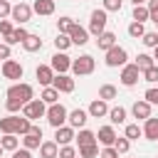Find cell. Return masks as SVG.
Segmentation results:
<instances>
[{
  "label": "cell",
  "mask_w": 158,
  "mask_h": 158,
  "mask_svg": "<svg viewBox=\"0 0 158 158\" xmlns=\"http://www.w3.org/2000/svg\"><path fill=\"white\" fill-rule=\"evenodd\" d=\"M5 96H7V99H17V101L25 106L30 99H35V89H32V84H25V81H15L12 86H7Z\"/></svg>",
  "instance_id": "cell-1"
},
{
  "label": "cell",
  "mask_w": 158,
  "mask_h": 158,
  "mask_svg": "<svg viewBox=\"0 0 158 158\" xmlns=\"http://www.w3.org/2000/svg\"><path fill=\"white\" fill-rule=\"evenodd\" d=\"M126 62H128V52H126V47H121V44H114L111 49H106V52H104V64H106V67H111V69L123 67Z\"/></svg>",
  "instance_id": "cell-2"
},
{
  "label": "cell",
  "mask_w": 158,
  "mask_h": 158,
  "mask_svg": "<svg viewBox=\"0 0 158 158\" xmlns=\"http://www.w3.org/2000/svg\"><path fill=\"white\" fill-rule=\"evenodd\" d=\"M67 114H69V111H67V106L57 101V104H49V106H47L44 118H47V123H49L52 128H59V126H64V123H67Z\"/></svg>",
  "instance_id": "cell-3"
},
{
  "label": "cell",
  "mask_w": 158,
  "mask_h": 158,
  "mask_svg": "<svg viewBox=\"0 0 158 158\" xmlns=\"http://www.w3.org/2000/svg\"><path fill=\"white\" fill-rule=\"evenodd\" d=\"M106 22H109V12L101 7H96V10H91V15H89V35H94V37H99L104 30H106Z\"/></svg>",
  "instance_id": "cell-4"
},
{
  "label": "cell",
  "mask_w": 158,
  "mask_h": 158,
  "mask_svg": "<svg viewBox=\"0 0 158 158\" xmlns=\"http://www.w3.org/2000/svg\"><path fill=\"white\" fill-rule=\"evenodd\" d=\"M94 69H96V59L91 54H79L77 59H72V72L77 77H89L94 74Z\"/></svg>",
  "instance_id": "cell-5"
},
{
  "label": "cell",
  "mask_w": 158,
  "mask_h": 158,
  "mask_svg": "<svg viewBox=\"0 0 158 158\" xmlns=\"http://www.w3.org/2000/svg\"><path fill=\"white\" fill-rule=\"evenodd\" d=\"M47 114V104L42 99H30L25 106H22V116L30 118V121H37V118H44Z\"/></svg>",
  "instance_id": "cell-6"
},
{
  "label": "cell",
  "mask_w": 158,
  "mask_h": 158,
  "mask_svg": "<svg viewBox=\"0 0 158 158\" xmlns=\"http://www.w3.org/2000/svg\"><path fill=\"white\" fill-rule=\"evenodd\" d=\"M0 72H2V77L5 79H12V81H20L22 79V74H25V67L17 62V59H2V67H0Z\"/></svg>",
  "instance_id": "cell-7"
},
{
  "label": "cell",
  "mask_w": 158,
  "mask_h": 158,
  "mask_svg": "<svg viewBox=\"0 0 158 158\" xmlns=\"http://www.w3.org/2000/svg\"><path fill=\"white\" fill-rule=\"evenodd\" d=\"M118 79H121V84L123 86H136L138 84V79H141V69L133 64V62H126L123 67H121V74H118Z\"/></svg>",
  "instance_id": "cell-8"
},
{
  "label": "cell",
  "mask_w": 158,
  "mask_h": 158,
  "mask_svg": "<svg viewBox=\"0 0 158 158\" xmlns=\"http://www.w3.org/2000/svg\"><path fill=\"white\" fill-rule=\"evenodd\" d=\"M10 20L17 22V25L30 22V20H32V5H27V2H17V5H12V10H10Z\"/></svg>",
  "instance_id": "cell-9"
},
{
  "label": "cell",
  "mask_w": 158,
  "mask_h": 158,
  "mask_svg": "<svg viewBox=\"0 0 158 158\" xmlns=\"http://www.w3.org/2000/svg\"><path fill=\"white\" fill-rule=\"evenodd\" d=\"M49 67L54 69V74H67L72 69V57L67 52H54L49 59Z\"/></svg>",
  "instance_id": "cell-10"
},
{
  "label": "cell",
  "mask_w": 158,
  "mask_h": 158,
  "mask_svg": "<svg viewBox=\"0 0 158 158\" xmlns=\"http://www.w3.org/2000/svg\"><path fill=\"white\" fill-rule=\"evenodd\" d=\"M52 86L59 91V94H72L74 91V79L69 77V74H54V79H52Z\"/></svg>",
  "instance_id": "cell-11"
},
{
  "label": "cell",
  "mask_w": 158,
  "mask_h": 158,
  "mask_svg": "<svg viewBox=\"0 0 158 158\" xmlns=\"http://www.w3.org/2000/svg\"><path fill=\"white\" fill-rule=\"evenodd\" d=\"M86 121H89V114H86V109H72L69 114H67V123L77 131V128H84L86 126Z\"/></svg>",
  "instance_id": "cell-12"
},
{
  "label": "cell",
  "mask_w": 158,
  "mask_h": 158,
  "mask_svg": "<svg viewBox=\"0 0 158 158\" xmlns=\"http://www.w3.org/2000/svg\"><path fill=\"white\" fill-rule=\"evenodd\" d=\"M74 136H77V131H74L69 123H64V126L54 128V143H57V146H67V143H74Z\"/></svg>",
  "instance_id": "cell-13"
},
{
  "label": "cell",
  "mask_w": 158,
  "mask_h": 158,
  "mask_svg": "<svg viewBox=\"0 0 158 158\" xmlns=\"http://www.w3.org/2000/svg\"><path fill=\"white\" fill-rule=\"evenodd\" d=\"M69 40H72V44H77V47H84V44L89 42V30L74 22V25H72V30H69Z\"/></svg>",
  "instance_id": "cell-14"
},
{
  "label": "cell",
  "mask_w": 158,
  "mask_h": 158,
  "mask_svg": "<svg viewBox=\"0 0 158 158\" xmlns=\"http://www.w3.org/2000/svg\"><path fill=\"white\" fill-rule=\"evenodd\" d=\"M86 114H89V118H104V116L109 114V101H104V99H94V101L89 104Z\"/></svg>",
  "instance_id": "cell-15"
},
{
  "label": "cell",
  "mask_w": 158,
  "mask_h": 158,
  "mask_svg": "<svg viewBox=\"0 0 158 158\" xmlns=\"http://www.w3.org/2000/svg\"><path fill=\"white\" fill-rule=\"evenodd\" d=\"M151 111H153V106H151L146 99H136V101H133V106H131L133 118H141V121H146V118L151 116Z\"/></svg>",
  "instance_id": "cell-16"
},
{
  "label": "cell",
  "mask_w": 158,
  "mask_h": 158,
  "mask_svg": "<svg viewBox=\"0 0 158 158\" xmlns=\"http://www.w3.org/2000/svg\"><path fill=\"white\" fill-rule=\"evenodd\" d=\"M114 141H116L114 126H111V123H109V126H99V131H96V143H99V146H114Z\"/></svg>",
  "instance_id": "cell-17"
},
{
  "label": "cell",
  "mask_w": 158,
  "mask_h": 158,
  "mask_svg": "<svg viewBox=\"0 0 158 158\" xmlns=\"http://www.w3.org/2000/svg\"><path fill=\"white\" fill-rule=\"evenodd\" d=\"M35 77H37V81H40L42 86H49V84H52V79H54V69H52L49 64H37Z\"/></svg>",
  "instance_id": "cell-18"
},
{
  "label": "cell",
  "mask_w": 158,
  "mask_h": 158,
  "mask_svg": "<svg viewBox=\"0 0 158 158\" xmlns=\"http://www.w3.org/2000/svg\"><path fill=\"white\" fill-rule=\"evenodd\" d=\"M141 131H143V138H146V141H158V118L148 116V118L143 121Z\"/></svg>",
  "instance_id": "cell-19"
},
{
  "label": "cell",
  "mask_w": 158,
  "mask_h": 158,
  "mask_svg": "<svg viewBox=\"0 0 158 158\" xmlns=\"http://www.w3.org/2000/svg\"><path fill=\"white\" fill-rule=\"evenodd\" d=\"M32 12H37V15H42V17L54 15V0H35V2H32Z\"/></svg>",
  "instance_id": "cell-20"
},
{
  "label": "cell",
  "mask_w": 158,
  "mask_h": 158,
  "mask_svg": "<svg viewBox=\"0 0 158 158\" xmlns=\"http://www.w3.org/2000/svg\"><path fill=\"white\" fill-rule=\"evenodd\" d=\"M114 44H118V42H116V35H114V32H109V30H104V32H101V35L96 37V47H99L101 52L111 49Z\"/></svg>",
  "instance_id": "cell-21"
},
{
  "label": "cell",
  "mask_w": 158,
  "mask_h": 158,
  "mask_svg": "<svg viewBox=\"0 0 158 158\" xmlns=\"http://www.w3.org/2000/svg\"><path fill=\"white\" fill-rule=\"evenodd\" d=\"M109 121H111V126H121V123H126V116H128V111L123 109V106H109Z\"/></svg>",
  "instance_id": "cell-22"
},
{
  "label": "cell",
  "mask_w": 158,
  "mask_h": 158,
  "mask_svg": "<svg viewBox=\"0 0 158 158\" xmlns=\"http://www.w3.org/2000/svg\"><path fill=\"white\" fill-rule=\"evenodd\" d=\"M27 35H30V32H27L22 25H17V27H15V30H12V32L5 37V44H10V47H12V44H22Z\"/></svg>",
  "instance_id": "cell-23"
},
{
  "label": "cell",
  "mask_w": 158,
  "mask_h": 158,
  "mask_svg": "<svg viewBox=\"0 0 158 158\" xmlns=\"http://www.w3.org/2000/svg\"><path fill=\"white\" fill-rule=\"evenodd\" d=\"M37 151H40V158H57L59 146H57V143H54V138H52V141H42Z\"/></svg>",
  "instance_id": "cell-24"
},
{
  "label": "cell",
  "mask_w": 158,
  "mask_h": 158,
  "mask_svg": "<svg viewBox=\"0 0 158 158\" xmlns=\"http://www.w3.org/2000/svg\"><path fill=\"white\" fill-rule=\"evenodd\" d=\"M42 47H44V42L40 40V35H27V37H25V42H22V49H25V52H30V54H32V52H40Z\"/></svg>",
  "instance_id": "cell-25"
},
{
  "label": "cell",
  "mask_w": 158,
  "mask_h": 158,
  "mask_svg": "<svg viewBox=\"0 0 158 158\" xmlns=\"http://www.w3.org/2000/svg\"><path fill=\"white\" fill-rule=\"evenodd\" d=\"M77 146H86V143H96V131H89V128H79V133L74 136Z\"/></svg>",
  "instance_id": "cell-26"
},
{
  "label": "cell",
  "mask_w": 158,
  "mask_h": 158,
  "mask_svg": "<svg viewBox=\"0 0 158 158\" xmlns=\"http://www.w3.org/2000/svg\"><path fill=\"white\" fill-rule=\"evenodd\" d=\"M0 146H2V151H15V148H20V138L15 136V133H2V138H0Z\"/></svg>",
  "instance_id": "cell-27"
},
{
  "label": "cell",
  "mask_w": 158,
  "mask_h": 158,
  "mask_svg": "<svg viewBox=\"0 0 158 158\" xmlns=\"http://www.w3.org/2000/svg\"><path fill=\"white\" fill-rule=\"evenodd\" d=\"M131 20H133V22H148V20H151V12H148V7H146V5H133Z\"/></svg>",
  "instance_id": "cell-28"
},
{
  "label": "cell",
  "mask_w": 158,
  "mask_h": 158,
  "mask_svg": "<svg viewBox=\"0 0 158 158\" xmlns=\"http://www.w3.org/2000/svg\"><path fill=\"white\" fill-rule=\"evenodd\" d=\"M118 96V89L114 86V84H101L99 86V99H104V101H114Z\"/></svg>",
  "instance_id": "cell-29"
},
{
  "label": "cell",
  "mask_w": 158,
  "mask_h": 158,
  "mask_svg": "<svg viewBox=\"0 0 158 158\" xmlns=\"http://www.w3.org/2000/svg\"><path fill=\"white\" fill-rule=\"evenodd\" d=\"M40 99H42V101H44L47 106H49V104H57V101H59V91H57V89H54V86L49 84V86H44V89H42Z\"/></svg>",
  "instance_id": "cell-30"
},
{
  "label": "cell",
  "mask_w": 158,
  "mask_h": 158,
  "mask_svg": "<svg viewBox=\"0 0 158 158\" xmlns=\"http://www.w3.org/2000/svg\"><path fill=\"white\" fill-rule=\"evenodd\" d=\"M72 47V40H69V35H64V32H57V37H54V49L57 52H67Z\"/></svg>",
  "instance_id": "cell-31"
},
{
  "label": "cell",
  "mask_w": 158,
  "mask_h": 158,
  "mask_svg": "<svg viewBox=\"0 0 158 158\" xmlns=\"http://www.w3.org/2000/svg\"><path fill=\"white\" fill-rule=\"evenodd\" d=\"M133 64H136V67H138V69L143 72V69L153 67V64H156V59H153V54H148V52H141V54L136 57V62H133Z\"/></svg>",
  "instance_id": "cell-32"
},
{
  "label": "cell",
  "mask_w": 158,
  "mask_h": 158,
  "mask_svg": "<svg viewBox=\"0 0 158 158\" xmlns=\"http://www.w3.org/2000/svg\"><path fill=\"white\" fill-rule=\"evenodd\" d=\"M123 136H126L128 141H138V138H143V131H141V126H138V123H126Z\"/></svg>",
  "instance_id": "cell-33"
},
{
  "label": "cell",
  "mask_w": 158,
  "mask_h": 158,
  "mask_svg": "<svg viewBox=\"0 0 158 158\" xmlns=\"http://www.w3.org/2000/svg\"><path fill=\"white\" fill-rule=\"evenodd\" d=\"M20 141H22V148H27V151L40 148V143H42V138H40V136H35V133H25Z\"/></svg>",
  "instance_id": "cell-34"
},
{
  "label": "cell",
  "mask_w": 158,
  "mask_h": 158,
  "mask_svg": "<svg viewBox=\"0 0 158 158\" xmlns=\"http://www.w3.org/2000/svg\"><path fill=\"white\" fill-rule=\"evenodd\" d=\"M81 158H96L99 156V143H86V146H79V153Z\"/></svg>",
  "instance_id": "cell-35"
},
{
  "label": "cell",
  "mask_w": 158,
  "mask_h": 158,
  "mask_svg": "<svg viewBox=\"0 0 158 158\" xmlns=\"http://www.w3.org/2000/svg\"><path fill=\"white\" fill-rule=\"evenodd\" d=\"M114 148H116V153H118V156H126V153H128V148H131V141H128L126 136H116Z\"/></svg>",
  "instance_id": "cell-36"
},
{
  "label": "cell",
  "mask_w": 158,
  "mask_h": 158,
  "mask_svg": "<svg viewBox=\"0 0 158 158\" xmlns=\"http://www.w3.org/2000/svg\"><path fill=\"white\" fill-rule=\"evenodd\" d=\"M141 77H143V81H148V84H156V81H158V64H153V67L143 69V72H141Z\"/></svg>",
  "instance_id": "cell-37"
},
{
  "label": "cell",
  "mask_w": 158,
  "mask_h": 158,
  "mask_svg": "<svg viewBox=\"0 0 158 158\" xmlns=\"http://www.w3.org/2000/svg\"><path fill=\"white\" fill-rule=\"evenodd\" d=\"M143 32H146L143 22H131V25H128V37H133V40H141V37H143Z\"/></svg>",
  "instance_id": "cell-38"
},
{
  "label": "cell",
  "mask_w": 158,
  "mask_h": 158,
  "mask_svg": "<svg viewBox=\"0 0 158 158\" xmlns=\"http://www.w3.org/2000/svg\"><path fill=\"white\" fill-rule=\"evenodd\" d=\"M72 25H74V20L64 15V17H59V20H57V32H64V35H69Z\"/></svg>",
  "instance_id": "cell-39"
},
{
  "label": "cell",
  "mask_w": 158,
  "mask_h": 158,
  "mask_svg": "<svg viewBox=\"0 0 158 158\" xmlns=\"http://www.w3.org/2000/svg\"><path fill=\"white\" fill-rule=\"evenodd\" d=\"M141 42H143V47H148V49H153V47L158 44V32H143V37H141Z\"/></svg>",
  "instance_id": "cell-40"
},
{
  "label": "cell",
  "mask_w": 158,
  "mask_h": 158,
  "mask_svg": "<svg viewBox=\"0 0 158 158\" xmlns=\"http://www.w3.org/2000/svg\"><path fill=\"white\" fill-rule=\"evenodd\" d=\"M101 7L106 12H118L123 7V0H101Z\"/></svg>",
  "instance_id": "cell-41"
},
{
  "label": "cell",
  "mask_w": 158,
  "mask_h": 158,
  "mask_svg": "<svg viewBox=\"0 0 158 158\" xmlns=\"http://www.w3.org/2000/svg\"><path fill=\"white\" fill-rule=\"evenodd\" d=\"M57 158H77V148H74L72 143H67V146H59V153H57Z\"/></svg>",
  "instance_id": "cell-42"
},
{
  "label": "cell",
  "mask_w": 158,
  "mask_h": 158,
  "mask_svg": "<svg viewBox=\"0 0 158 158\" xmlns=\"http://www.w3.org/2000/svg\"><path fill=\"white\" fill-rule=\"evenodd\" d=\"M143 99H146L151 106H158V86H148L146 94H143Z\"/></svg>",
  "instance_id": "cell-43"
},
{
  "label": "cell",
  "mask_w": 158,
  "mask_h": 158,
  "mask_svg": "<svg viewBox=\"0 0 158 158\" xmlns=\"http://www.w3.org/2000/svg\"><path fill=\"white\" fill-rule=\"evenodd\" d=\"M5 109H7V114H17V111H22V104L17 99H7L5 101Z\"/></svg>",
  "instance_id": "cell-44"
},
{
  "label": "cell",
  "mask_w": 158,
  "mask_h": 158,
  "mask_svg": "<svg viewBox=\"0 0 158 158\" xmlns=\"http://www.w3.org/2000/svg\"><path fill=\"white\" fill-rule=\"evenodd\" d=\"M101 158H118V153H116V148L114 146H101V153H99Z\"/></svg>",
  "instance_id": "cell-45"
},
{
  "label": "cell",
  "mask_w": 158,
  "mask_h": 158,
  "mask_svg": "<svg viewBox=\"0 0 158 158\" xmlns=\"http://www.w3.org/2000/svg\"><path fill=\"white\" fill-rule=\"evenodd\" d=\"M10 10H12V5L7 0H0V20H7L10 17Z\"/></svg>",
  "instance_id": "cell-46"
},
{
  "label": "cell",
  "mask_w": 158,
  "mask_h": 158,
  "mask_svg": "<svg viewBox=\"0 0 158 158\" xmlns=\"http://www.w3.org/2000/svg\"><path fill=\"white\" fill-rule=\"evenodd\" d=\"M12 30H15V27H12V22H10V20H0V35H2V37H7Z\"/></svg>",
  "instance_id": "cell-47"
},
{
  "label": "cell",
  "mask_w": 158,
  "mask_h": 158,
  "mask_svg": "<svg viewBox=\"0 0 158 158\" xmlns=\"http://www.w3.org/2000/svg\"><path fill=\"white\" fill-rule=\"evenodd\" d=\"M146 7H148V12H151V20L156 22V20H158V0H148Z\"/></svg>",
  "instance_id": "cell-48"
},
{
  "label": "cell",
  "mask_w": 158,
  "mask_h": 158,
  "mask_svg": "<svg viewBox=\"0 0 158 158\" xmlns=\"http://www.w3.org/2000/svg\"><path fill=\"white\" fill-rule=\"evenodd\" d=\"M10 158H32V151H27V148H15Z\"/></svg>",
  "instance_id": "cell-49"
},
{
  "label": "cell",
  "mask_w": 158,
  "mask_h": 158,
  "mask_svg": "<svg viewBox=\"0 0 158 158\" xmlns=\"http://www.w3.org/2000/svg\"><path fill=\"white\" fill-rule=\"evenodd\" d=\"M10 54H12V49H10V44H5V42H0V59H10Z\"/></svg>",
  "instance_id": "cell-50"
},
{
  "label": "cell",
  "mask_w": 158,
  "mask_h": 158,
  "mask_svg": "<svg viewBox=\"0 0 158 158\" xmlns=\"http://www.w3.org/2000/svg\"><path fill=\"white\" fill-rule=\"evenodd\" d=\"M153 59H156V64H158V44L153 47Z\"/></svg>",
  "instance_id": "cell-51"
},
{
  "label": "cell",
  "mask_w": 158,
  "mask_h": 158,
  "mask_svg": "<svg viewBox=\"0 0 158 158\" xmlns=\"http://www.w3.org/2000/svg\"><path fill=\"white\" fill-rule=\"evenodd\" d=\"M133 5H146V0H131Z\"/></svg>",
  "instance_id": "cell-52"
},
{
  "label": "cell",
  "mask_w": 158,
  "mask_h": 158,
  "mask_svg": "<svg viewBox=\"0 0 158 158\" xmlns=\"http://www.w3.org/2000/svg\"><path fill=\"white\" fill-rule=\"evenodd\" d=\"M0 158H2V146H0Z\"/></svg>",
  "instance_id": "cell-53"
},
{
  "label": "cell",
  "mask_w": 158,
  "mask_h": 158,
  "mask_svg": "<svg viewBox=\"0 0 158 158\" xmlns=\"http://www.w3.org/2000/svg\"><path fill=\"white\" fill-rule=\"evenodd\" d=\"M156 25H158V20H156Z\"/></svg>",
  "instance_id": "cell-54"
},
{
  "label": "cell",
  "mask_w": 158,
  "mask_h": 158,
  "mask_svg": "<svg viewBox=\"0 0 158 158\" xmlns=\"http://www.w3.org/2000/svg\"><path fill=\"white\" fill-rule=\"evenodd\" d=\"M77 158H81V156H77Z\"/></svg>",
  "instance_id": "cell-55"
},
{
  "label": "cell",
  "mask_w": 158,
  "mask_h": 158,
  "mask_svg": "<svg viewBox=\"0 0 158 158\" xmlns=\"http://www.w3.org/2000/svg\"><path fill=\"white\" fill-rule=\"evenodd\" d=\"M54 2H57V0H54Z\"/></svg>",
  "instance_id": "cell-56"
},
{
  "label": "cell",
  "mask_w": 158,
  "mask_h": 158,
  "mask_svg": "<svg viewBox=\"0 0 158 158\" xmlns=\"http://www.w3.org/2000/svg\"><path fill=\"white\" fill-rule=\"evenodd\" d=\"M146 2H148V0H146Z\"/></svg>",
  "instance_id": "cell-57"
}]
</instances>
